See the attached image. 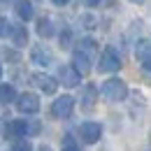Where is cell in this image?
I'll return each instance as SVG.
<instances>
[{
  "instance_id": "cell-2",
  "label": "cell",
  "mask_w": 151,
  "mask_h": 151,
  "mask_svg": "<svg viewBox=\"0 0 151 151\" xmlns=\"http://www.w3.org/2000/svg\"><path fill=\"white\" fill-rule=\"evenodd\" d=\"M98 70H100V72H119V70H121V56L114 51L112 47H107V49L100 54Z\"/></svg>"
},
{
  "instance_id": "cell-26",
  "label": "cell",
  "mask_w": 151,
  "mask_h": 151,
  "mask_svg": "<svg viewBox=\"0 0 151 151\" xmlns=\"http://www.w3.org/2000/svg\"><path fill=\"white\" fill-rule=\"evenodd\" d=\"M149 139H151V132H149Z\"/></svg>"
},
{
  "instance_id": "cell-3",
  "label": "cell",
  "mask_w": 151,
  "mask_h": 151,
  "mask_svg": "<svg viewBox=\"0 0 151 151\" xmlns=\"http://www.w3.org/2000/svg\"><path fill=\"white\" fill-rule=\"evenodd\" d=\"M7 130H9L12 137H28V135H37V132H40V123L17 119V121H12V123H9V128H7Z\"/></svg>"
},
{
  "instance_id": "cell-25",
  "label": "cell",
  "mask_w": 151,
  "mask_h": 151,
  "mask_svg": "<svg viewBox=\"0 0 151 151\" xmlns=\"http://www.w3.org/2000/svg\"><path fill=\"white\" fill-rule=\"evenodd\" d=\"M0 77H2V65H0Z\"/></svg>"
},
{
  "instance_id": "cell-23",
  "label": "cell",
  "mask_w": 151,
  "mask_h": 151,
  "mask_svg": "<svg viewBox=\"0 0 151 151\" xmlns=\"http://www.w3.org/2000/svg\"><path fill=\"white\" fill-rule=\"evenodd\" d=\"M51 2H54V5H58V7H63V5H68L70 0H51Z\"/></svg>"
},
{
  "instance_id": "cell-19",
  "label": "cell",
  "mask_w": 151,
  "mask_h": 151,
  "mask_svg": "<svg viewBox=\"0 0 151 151\" xmlns=\"http://www.w3.org/2000/svg\"><path fill=\"white\" fill-rule=\"evenodd\" d=\"M63 151H79L75 144V139H72V135H65L63 137Z\"/></svg>"
},
{
  "instance_id": "cell-5",
  "label": "cell",
  "mask_w": 151,
  "mask_h": 151,
  "mask_svg": "<svg viewBox=\"0 0 151 151\" xmlns=\"http://www.w3.org/2000/svg\"><path fill=\"white\" fill-rule=\"evenodd\" d=\"M17 109L21 114H37L40 112V98L35 93H21L17 98Z\"/></svg>"
},
{
  "instance_id": "cell-4",
  "label": "cell",
  "mask_w": 151,
  "mask_h": 151,
  "mask_svg": "<svg viewBox=\"0 0 151 151\" xmlns=\"http://www.w3.org/2000/svg\"><path fill=\"white\" fill-rule=\"evenodd\" d=\"M75 109V98L72 95H60L54 100V105H51V116H56V119H68L70 114Z\"/></svg>"
},
{
  "instance_id": "cell-22",
  "label": "cell",
  "mask_w": 151,
  "mask_h": 151,
  "mask_svg": "<svg viewBox=\"0 0 151 151\" xmlns=\"http://www.w3.org/2000/svg\"><path fill=\"white\" fill-rule=\"evenodd\" d=\"M84 5H86V7H98L100 0H84Z\"/></svg>"
},
{
  "instance_id": "cell-6",
  "label": "cell",
  "mask_w": 151,
  "mask_h": 151,
  "mask_svg": "<svg viewBox=\"0 0 151 151\" xmlns=\"http://www.w3.org/2000/svg\"><path fill=\"white\" fill-rule=\"evenodd\" d=\"M58 79H60L63 86L75 88V86H79V81H81V75L75 70V65H60L58 68Z\"/></svg>"
},
{
  "instance_id": "cell-1",
  "label": "cell",
  "mask_w": 151,
  "mask_h": 151,
  "mask_svg": "<svg viewBox=\"0 0 151 151\" xmlns=\"http://www.w3.org/2000/svg\"><path fill=\"white\" fill-rule=\"evenodd\" d=\"M100 91L105 95V100H109V102H121V100H126V95H128V86H126L123 79L112 77V79H107V81L102 84Z\"/></svg>"
},
{
  "instance_id": "cell-14",
  "label": "cell",
  "mask_w": 151,
  "mask_h": 151,
  "mask_svg": "<svg viewBox=\"0 0 151 151\" xmlns=\"http://www.w3.org/2000/svg\"><path fill=\"white\" fill-rule=\"evenodd\" d=\"M95 98H98V91H95L93 84H88V86L84 88V93H81V107H84V109H93Z\"/></svg>"
},
{
  "instance_id": "cell-12",
  "label": "cell",
  "mask_w": 151,
  "mask_h": 151,
  "mask_svg": "<svg viewBox=\"0 0 151 151\" xmlns=\"http://www.w3.org/2000/svg\"><path fill=\"white\" fill-rule=\"evenodd\" d=\"M14 9H17V14H19L21 21H30V19H33V14H35L30 0H17V2H14Z\"/></svg>"
},
{
  "instance_id": "cell-16",
  "label": "cell",
  "mask_w": 151,
  "mask_h": 151,
  "mask_svg": "<svg viewBox=\"0 0 151 151\" xmlns=\"http://www.w3.org/2000/svg\"><path fill=\"white\" fill-rule=\"evenodd\" d=\"M12 40H14L17 47H26V44H28V30H26V26H14Z\"/></svg>"
},
{
  "instance_id": "cell-18",
  "label": "cell",
  "mask_w": 151,
  "mask_h": 151,
  "mask_svg": "<svg viewBox=\"0 0 151 151\" xmlns=\"http://www.w3.org/2000/svg\"><path fill=\"white\" fill-rule=\"evenodd\" d=\"M12 33H14V26L9 23V19H0V37H12Z\"/></svg>"
},
{
  "instance_id": "cell-10",
  "label": "cell",
  "mask_w": 151,
  "mask_h": 151,
  "mask_svg": "<svg viewBox=\"0 0 151 151\" xmlns=\"http://www.w3.org/2000/svg\"><path fill=\"white\" fill-rule=\"evenodd\" d=\"M30 60L37 63V65H51V63H54V56H51V51L44 49V47H33V51H30Z\"/></svg>"
},
{
  "instance_id": "cell-8",
  "label": "cell",
  "mask_w": 151,
  "mask_h": 151,
  "mask_svg": "<svg viewBox=\"0 0 151 151\" xmlns=\"http://www.w3.org/2000/svg\"><path fill=\"white\" fill-rule=\"evenodd\" d=\"M33 84L37 86L42 93H47V95H54L56 88H58V81L54 79V77L44 75V72H35V75H33Z\"/></svg>"
},
{
  "instance_id": "cell-20",
  "label": "cell",
  "mask_w": 151,
  "mask_h": 151,
  "mask_svg": "<svg viewBox=\"0 0 151 151\" xmlns=\"http://www.w3.org/2000/svg\"><path fill=\"white\" fill-rule=\"evenodd\" d=\"M12 151H30V144H28V142H17Z\"/></svg>"
},
{
  "instance_id": "cell-11",
  "label": "cell",
  "mask_w": 151,
  "mask_h": 151,
  "mask_svg": "<svg viewBox=\"0 0 151 151\" xmlns=\"http://www.w3.org/2000/svg\"><path fill=\"white\" fill-rule=\"evenodd\" d=\"M135 56L139 63H151V40H139L135 44Z\"/></svg>"
},
{
  "instance_id": "cell-15",
  "label": "cell",
  "mask_w": 151,
  "mask_h": 151,
  "mask_svg": "<svg viewBox=\"0 0 151 151\" xmlns=\"http://www.w3.org/2000/svg\"><path fill=\"white\" fill-rule=\"evenodd\" d=\"M17 91L12 84H0V102L2 105H9V102H17Z\"/></svg>"
},
{
  "instance_id": "cell-7",
  "label": "cell",
  "mask_w": 151,
  "mask_h": 151,
  "mask_svg": "<svg viewBox=\"0 0 151 151\" xmlns=\"http://www.w3.org/2000/svg\"><path fill=\"white\" fill-rule=\"evenodd\" d=\"M79 135H81V139H84L86 144H95V142L100 139V135H102V126L95 123V121H86V123H81Z\"/></svg>"
},
{
  "instance_id": "cell-21",
  "label": "cell",
  "mask_w": 151,
  "mask_h": 151,
  "mask_svg": "<svg viewBox=\"0 0 151 151\" xmlns=\"http://www.w3.org/2000/svg\"><path fill=\"white\" fill-rule=\"evenodd\" d=\"M68 42H70V30H65V33L60 35V44H63V47H68Z\"/></svg>"
},
{
  "instance_id": "cell-24",
  "label": "cell",
  "mask_w": 151,
  "mask_h": 151,
  "mask_svg": "<svg viewBox=\"0 0 151 151\" xmlns=\"http://www.w3.org/2000/svg\"><path fill=\"white\" fill-rule=\"evenodd\" d=\"M130 2H135V5H142V2H147V0H130Z\"/></svg>"
},
{
  "instance_id": "cell-13",
  "label": "cell",
  "mask_w": 151,
  "mask_h": 151,
  "mask_svg": "<svg viewBox=\"0 0 151 151\" xmlns=\"http://www.w3.org/2000/svg\"><path fill=\"white\" fill-rule=\"evenodd\" d=\"M54 33H56V28H54V21L47 19V17H42V19H37V35L44 40L54 37Z\"/></svg>"
},
{
  "instance_id": "cell-17",
  "label": "cell",
  "mask_w": 151,
  "mask_h": 151,
  "mask_svg": "<svg viewBox=\"0 0 151 151\" xmlns=\"http://www.w3.org/2000/svg\"><path fill=\"white\" fill-rule=\"evenodd\" d=\"M95 49H98V44H95V40H91V37H84L81 42H79V51H84V54H93Z\"/></svg>"
},
{
  "instance_id": "cell-9",
  "label": "cell",
  "mask_w": 151,
  "mask_h": 151,
  "mask_svg": "<svg viewBox=\"0 0 151 151\" xmlns=\"http://www.w3.org/2000/svg\"><path fill=\"white\" fill-rule=\"evenodd\" d=\"M72 65H75V70L79 75H88L91 72V56L77 49L75 54H72Z\"/></svg>"
}]
</instances>
